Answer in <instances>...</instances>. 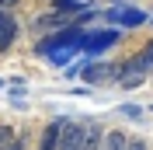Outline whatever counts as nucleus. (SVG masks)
<instances>
[{
	"label": "nucleus",
	"instance_id": "4",
	"mask_svg": "<svg viewBox=\"0 0 153 150\" xmlns=\"http://www.w3.org/2000/svg\"><path fill=\"white\" fill-rule=\"evenodd\" d=\"M76 80H84L87 87H108V84H115V63H108V59H87Z\"/></svg>",
	"mask_w": 153,
	"mask_h": 150
},
{
	"label": "nucleus",
	"instance_id": "15",
	"mask_svg": "<svg viewBox=\"0 0 153 150\" xmlns=\"http://www.w3.org/2000/svg\"><path fill=\"white\" fill-rule=\"evenodd\" d=\"M125 150H146V140H139V136H132V140L125 143Z\"/></svg>",
	"mask_w": 153,
	"mask_h": 150
},
{
	"label": "nucleus",
	"instance_id": "12",
	"mask_svg": "<svg viewBox=\"0 0 153 150\" xmlns=\"http://www.w3.org/2000/svg\"><path fill=\"white\" fill-rule=\"evenodd\" d=\"M14 140H18V133L10 129L7 122H0V150H10V147H14Z\"/></svg>",
	"mask_w": 153,
	"mask_h": 150
},
{
	"label": "nucleus",
	"instance_id": "10",
	"mask_svg": "<svg viewBox=\"0 0 153 150\" xmlns=\"http://www.w3.org/2000/svg\"><path fill=\"white\" fill-rule=\"evenodd\" d=\"M52 10L56 14H66V18H76V14H84L91 7H87L84 0H52Z\"/></svg>",
	"mask_w": 153,
	"mask_h": 150
},
{
	"label": "nucleus",
	"instance_id": "20",
	"mask_svg": "<svg viewBox=\"0 0 153 150\" xmlns=\"http://www.w3.org/2000/svg\"><path fill=\"white\" fill-rule=\"evenodd\" d=\"M150 112H153V105H150Z\"/></svg>",
	"mask_w": 153,
	"mask_h": 150
},
{
	"label": "nucleus",
	"instance_id": "11",
	"mask_svg": "<svg viewBox=\"0 0 153 150\" xmlns=\"http://www.w3.org/2000/svg\"><path fill=\"white\" fill-rule=\"evenodd\" d=\"M97 143H101V126L91 122V126L84 129V140H80V147H76V150H97Z\"/></svg>",
	"mask_w": 153,
	"mask_h": 150
},
{
	"label": "nucleus",
	"instance_id": "5",
	"mask_svg": "<svg viewBox=\"0 0 153 150\" xmlns=\"http://www.w3.org/2000/svg\"><path fill=\"white\" fill-rule=\"evenodd\" d=\"M101 18H105V21H111V25H115L118 32H125V28H143L146 21H150V18L143 14V10L125 7V4H118V7H108L105 14H101Z\"/></svg>",
	"mask_w": 153,
	"mask_h": 150
},
{
	"label": "nucleus",
	"instance_id": "17",
	"mask_svg": "<svg viewBox=\"0 0 153 150\" xmlns=\"http://www.w3.org/2000/svg\"><path fill=\"white\" fill-rule=\"evenodd\" d=\"M10 150H25V140H21V136H18V140H14V147H10Z\"/></svg>",
	"mask_w": 153,
	"mask_h": 150
},
{
	"label": "nucleus",
	"instance_id": "16",
	"mask_svg": "<svg viewBox=\"0 0 153 150\" xmlns=\"http://www.w3.org/2000/svg\"><path fill=\"white\" fill-rule=\"evenodd\" d=\"M18 7V0H0V10H14Z\"/></svg>",
	"mask_w": 153,
	"mask_h": 150
},
{
	"label": "nucleus",
	"instance_id": "19",
	"mask_svg": "<svg viewBox=\"0 0 153 150\" xmlns=\"http://www.w3.org/2000/svg\"><path fill=\"white\" fill-rule=\"evenodd\" d=\"M146 25H153V18H150V21H146Z\"/></svg>",
	"mask_w": 153,
	"mask_h": 150
},
{
	"label": "nucleus",
	"instance_id": "9",
	"mask_svg": "<svg viewBox=\"0 0 153 150\" xmlns=\"http://www.w3.org/2000/svg\"><path fill=\"white\" fill-rule=\"evenodd\" d=\"M63 122L66 119H52L42 129V140H38V150H56V140H59V129H63Z\"/></svg>",
	"mask_w": 153,
	"mask_h": 150
},
{
	"label": "nucleus",
	"instance_id": "1",
	"mask_svg": "<svg viewBox=\"0 0 153 150\" xmlns=\"http://www.w3.org/2000/svg\"><path fill=\"white\" fill-rule=\"evenodd\" d=\"M87 28L80 25H70V28H59V32H49L35 42V56H42L45 63L52 66H66L73 63V56L80 52V38H84Z\"/></svg>",
	"mask_w": 153,
	"mask_h": 150
},
{
	"label": "nucleus",
	"instance_id": "2",
	"mask_svg": "<svg viewBox=\"0 0 153 150\" xmlns=\"http://www.w3.org/2000/svg\"><path fill=\"white\" fill-rule=\"evenodd\" d=\"M146 77H150V66L146 59L136 52V56H125L122 63L115 66V84L122 87V91H136V87L146 84Z\"/></svg>",
	"mask_w": 153,
	"mask_h": 150
},
{
	"label": "nucleus",
	"instance_id": "3",
	"mask_svg": "<svg viewBox=\"0 0 153 150\" xmlns=\"http://www.w3.org/2000/svg\"><path fill=\"white\" fill-rule=\"evenodd\" d=\"M118 38H122V32H118V28H87L84 38H80V56L97 59L105 49H111Z\"/></svg>",
	"mask_w": 153,
	"mask_h": 150
},
{
	"label": "nucleus",
	"instance_id": "8",
	"mask_svg": "<svg viewBox=\"0 0 153 150\" xmlns=\"http://www.w3.org/2000/svg\"><path fill=\"white\" fill-rule=\"evenodd\" d=\"M125 143H129V136H125L122 129H101L97 150H125Z\"/></svg>",
	"mask_w": 153,
	"mask_h": 150
},
{
	"label": "nucleus",
	"instance_id": "14",
	"mask_svg": "<svg viewBox=\"0 0 153 150\" xmlns=\"http://www.w3.org/2000/svg\"><path fill=\"white\" fill-rule=\"evenodd\" d=\"M139 56L146 59V66H150V74H153V38H150V42L143 46V52H139Z\"/></svg>",
	"mask_w": 153,
	"mask_h": 150
},
{
	"label": "nucleus",
	"instance_id": "7",
	"mask_svg": "<svg viewBox=\"0 0 153 150\" xmlns=\"http://www.w3.org/2000/svg\"><path fill=\"white\" fill-rule=\"evenodd\" d=\"M70 25H76L73 18H66V14H56V10H49V14H42V18L35 21V28L38 32H59V28H70Z\"/></svg>",
	"mask_w": 153,
	"mask_h": 150
},
{
	"label": "nucleus",
	"instance_id": "18",
	"mask_svg": "<svg viewBox=\"0 0 153 150\" xmlns=\"http://www.w3.org/2000/svg\"><path fill=\"white\" fill-rule=\"evenodd\" d=\"M0 87H7V80H0Z\"/></svg>",
	"mask_w": 153,
	"mask_h": 150
},
{
	"label": "nucleus",
	"instance_id": "6",
	"mask_svg": "<svg viewBox=\"0 0 153 150\" xmlns=\"http://www.w3.org/2000/svg\"><path fill=\"white\" fill-rule=\"evenodd\" d=\"M18 18H14V10H0V52H7L14 46V38H18Z\"/></svg>",
	"mask_w": 153,
	"mask_h": 150
},
{
	"label": "nucleus",
	"instance_id": "13",
	"mask_svg": "<svg viewBox=\"0 0 153 150\" xmlns=\"http://www.w3.org/2000/svg\"><path fill=\"white\" fill-rule=\"evenodd\" d=\"M118 112H122L125 115V119H129V122H139V119H143V108H139V105H132V101H125V105H118Z\"/></svg>",
	"mask_w": 153,
	"mask_h": 150
}]
</instances>
